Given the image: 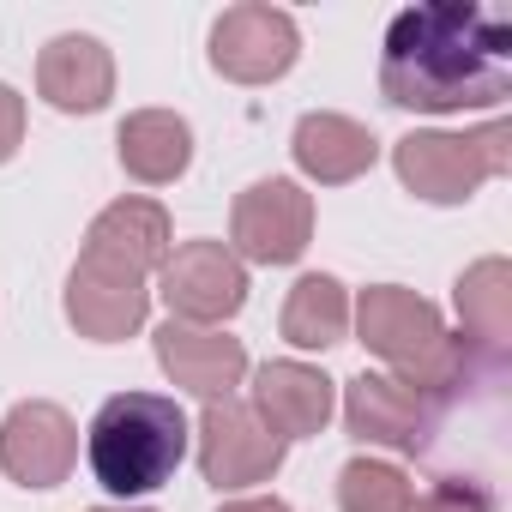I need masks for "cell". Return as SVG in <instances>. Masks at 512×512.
<instances>
[{
	"mask_svg": "<svg viewBox=\"0 0 512 512\" xmlns=\"http://www.w3.org/2000/svg\"><path fill=\"white\" fill-rule=\"evenodd\" d=\"M512 91V25L482 0H422L392 13L380 43V97L416 115L494 109Z\"/></svg>",
	"mask_w": 512,
	"mask_h": 512,
	"instance_id": "6da1fadb",
	"label": "cell"
},
{
	"mask_svg": "<svg viewBox=\"0 0 512 512\" xmlns=\"http://www.w3.org/2000/svg\"><path fill=\"white\" fill-rule=\"evenodd\" d=\"M187 410L163 392H115L97 404L91 428H85V464L97 476V488L121 494V500H139V494H157L181 458H187Z\"/></svg>",
	"mask_w": 512,
	"mask_h": 512,
	"instance_id": "7a4b0ae2",
	"label": "cell"
},
{
	"mask_svg": "<svg viewBox=\"0 0 512 512\" xmlns=\"http://www.w3.org/2000/svg\"><path fill=\"white\" fill-rule=\"evenodd\" d=\"M350 320H356V338L392 368V380L416 386L428 404H440L464 368V338L446 332L440 308L404 284H368L356 302H350Z\"/></svg>",
	"mask_w": 512,
	"mask_h": 512,
	"instance_id": "3957f363",
	"label": "cell"
},
{
	"mask_svg": "<svg viewBox=\"0 0 512 512\" xmlns=\"http://www.w3.org/2000/svg\"><path fill=\"white\" fill-rule=\"evenodd\" d=\"M512 163V145H506V127L488 121L476 133H440V127H416L392 145V169L398 181L428 199V205H464L476 199L482 181L506 175Z\"/></svg>",
	"mask_w": 512,
	"mask_h": 512,
	"instance_id": "277c9868",
	"label": "cell"
},
{
	"mask_svg": "<svg viewBox=\"0 0 512 512\" xmlns=\"http://www.w3.org/2000/svg\"><path fill=\"white\" fill-rule=\"evenodd\" d=\"M314 241V193L290 175H266L235 193L229 253L241 266H296Z\"/></svg>",
	"mask_w": 512,
	"mask_h": 512,
	"instance_id": "5b68a950",
	"label": "cell"
},
{
	"mask_svg": "<svg viewBox=\"0 0 512 512\" xmlns=\"http://www.w3.org/2000/svg\"><path fill=\"white\" fill-rule=\"evenodd\" d=\"M284 440L253 416V404L241 398H211L199 410V476L223 494L253 488V482H272L284 470Z\"/></svg>",
	"mask_w": 512,
	"mask_h": 512,
	"instance_id": "8992f818",
	"label": "cell"
},
{
	"mask_svg": "<svg viewBox=\"0 0 512 512\" xmlns=\"http://www.w3.org/2000/svg\"><path fill=\"white\" fill-rule=\"evenodd\" d=\"M157 296L169 302V320L223 326L247 308V266L229 253V241H181L157 272Z\"/></svg>",
	"mask_w": 512,
	"mask_h": 512,
	"instance_id": "52a82bcc",
	"label": "cell"
},
{
	"mask_svg": "<svg viewBox=\"0 0 512 512\" xmlns=\"http://www.w3.org/2000/svg\"><path fill=\"white\" fill-rule=\"evenodd\" d=\"M302 55V31L284 7H266V0H241L211 25V67L229 85H272L296 67Z\"/></svg>",
	"mask_w": 512,
	"mask_h": 512,
	"instance_id": "ba28073f",
	"label": "cell"
},
{
	"mask_svg": "<svg viewBox=\"0 0 512 512\" xmlns=\"http://www.w3.org/2000/svg\"><path fill=\"white\" fill-rule=\"evenodd\" d=\"M344 428H350L362 446H386V452L422 458V452L434 446V428H440V422H434V404H428L416 386L362 368V374L344 386Z\"/></svg>",
	"mask_w": 512,
	"mask_h": 512,
	"instance_id": "9c48e42d",
	"label": "cell"
},
{
	"mask_svg": "<svg viewBox=\"0 0 512 512\" xmlns=\"http://www.w3.org/2000/svg\"><path fill=\"white\" fill-rule=\"evenodd\" d=\"M79 464V422L49 404V398H25L0 422V470L19 488H61Z\"/></svg>",
	"mask_w": 512,
	"mask_h": 512,
	"instance_id": "30bf717a",
	"label": "cell"
},
{
	"mask_svg": "<svg viewBox=\"0 0 512 512\" xmlns=\"http://www.w3.org/2000/svg\"><path fill=\"white\" fill-rule=\"evenodd\" d=\"M169 253H175L169 211H163L157 199H133V193H127V199H115V205H103V211L91 217V229H85V253H79V260L151 284V278L163 272Z\"/></svg>",
	"mask_w": 512,
	"mask_h": 512,
	"instance_id": "8fae6325",
	"label": "cell"
},
{
	"mask_svg": "<svg viewBox=\"0 0 512 512\" xmlns=\"http://www.w3.org/2000/svg\"><path fill=\"white\" fill-rule=\"evenodd\" d=\"M151 350H157V368L199 392L205 404L211 398H235V386L247 380V344L229 338L223 326H187V320H163L151 332Z\"/></svg>",
	"mask_w": 512,
	"mask_h": 512,
	"instance_id": "7c38bea8",
	"label": "cell"
},
{
	"mask_svg": "<svg viewBox=\"0 0 512 512\" xmlns=\"http://www.w3.org/2000/svg\"><path fill=\"white\" fill-rule=\"evenodd\" d=\"M253 416H260L284 446L290 440H314L326 434L332 410H338V380L320 374L314 362H266L253 374Z\"/></svg>",
	"mask_w": 512,
	"mask_h": 512,
	"instance_id": "4fadbf2b",
	"label": "cell"
},
{
	"mask_svg": "<svg viewBox=\"0 0 512 512\" xmlns=\"http://www.w3.org/2000/svg\"><path fill=\"white\" fill-rule=\"evenodd\" d=\"M37 97L61 115H97L115 97V55L85 37V31H61L49 37V49L37 55Z\"/></svg>",
	"mask_w": 512,
	"mask_h": 512,
	"instance_id": "5bb4252c",
	"label": "cell"
},
{
	"mask_svg": "<svg viewBox=\"0 0 512 512\" xmlns=\"http://www.w3.org/2000/svg\"><path fill=\"white\" fill-rule=\"evenodd\" d=\"M145 314H151V284L145 278H127V272L91 266V260H79L67 272V320L79 326V338L121 344L145 326Z\"/></svg>",
	"mask_w": 512,
	"mask_h": 512,
	"instance_id": "9a60e30c",
	"label": "cell"
},
{
	"mask_svg": "<svg viewBox=\"0 0 512 512\" xmlns=\"http://www.w3.org/2000/svg\"><path fill=\"white\" fill-rule=\"evenodd\" d=\"M290 157H296V169H302L308 181H320V187H344V181H356V175L374 169L380 139H374V127H362L356 115L308 109V115L296 121V133H290Z\"/></svg>",
	"mask_w": 512,
	"mask_h": 512,
	"instance_id": "2e32d148",
	"label": "cell"
},
{
	"mask_svg": "<svg viewBox=\"0 0 512 512\" xmlns=\"http://www.w3.org/2000/svg\"><path fill=\"white\" fill-rule=\"evenodd\" d=\"M115 151H121V169L145 187H169L187 175L193 163V127L175 115V109H133L115 133Z\"/></svg>",
	"mask_w": 512,
	"mask_h": 512,
	"instance_id": "e0dca14e",
	"label": "cell"
},
{
	"mask_svg": "<svg viewBox=\"0 0 512 512\" xmlns=\"http://www.w3.org/2000/svg\"><path fill=\"white\" fill-rule=\"evenodd\" d=\"M452 302H458V320H464V344L482 350V356H506V338H512V266L500 253L476 260L458 284H452Z\"/></svg>",
	"mask_w": 512,
	"mask_h": 512,
	"instance_id": "ac0fdd59",
	"label": "cell"
},
{
	"mask_svg": "<svg viewBox=\"0 0 512 512\" xmlns=\"http://www.w3.org/2000/svg\"><path fill=\"white\" fill-rule=\"evenodd\" d=\"M278 326H284V344H296V350H332L350 338V290L332 272H308V278H296Z\"/></svg>",
	"mask_w": 512,
	"mask_h": 512,
	"instance_id": "d6986e66",
	"label": "cell"
},
{
	"mask_svg": "<svg viewBox=\"0 0 512 512\" xmlns=\"http://www.w3.org/2000/svg\"><path fill=\"white\" fill-rule=\"evenodd\" d=\"M416 482L386 458H350L338 470V512H410Z\"/></svg>",
	"mask_w": 512,
	"mask_h": 512,
	"instance_id": "ffe728a7",
	"label": "cell"
},
{
	"mask_svg": "<svg viewBox=\"0 0 512 512\" xmlns=\"http://www.w3.org/2000/svg\"><path fill=\"white\" fill-rule=\"evenodd\" d=\"M410 512H500V506H494L488 482H476V476H440L428 494L410 500Z\"/></svg>",
	"mask_w": 512,
	"mask_h": 512,
	"instance_id": "44dd1931",
	"label": "cell"
},
{
	"mask_svg": "<svg viewBox=\"0 0 512 512\" xmlns=\"http://www.w3.org/2000/svg\"><path fill=\"white\" fill-rule=\"evenodd\" d=\"M25 145V97L13 85H0V163H13Z\"/></svg>",
	"mask_w": 512,
	"mask_h": 512,
	"instance_id": "7402d4cb",
	"label": "cell"
},
{
	"mask_svg": "<svg viewBox=\"0 0 512 512\" xmlns=\"http://www.w3.org/2000/svg\"><path fill=\"white\" fill-rule=\"evenodd\" d=\"M217 512H290V500H278V494H247V500H229Z\"/></svg>",
	"mask_w": 512,
	"mask_h": 512,
	"instance_id": "603a6c76",
	"label": "cell"
},
{
	"mask_svg": "<svg viewBox=\"0 0 512 512\" xmlns=\"http://www.w3.org/2000/svg\"><path fill=\"white\" fill-rule=\"evenodd\" d=\"M91 512H151V506H91Z\"/></svg>",
	"mask_w": 512,
	"mask_h": 512,
	"instance_id": "cb8c5ba5",
	"label": "cell"
}]
</instances>
